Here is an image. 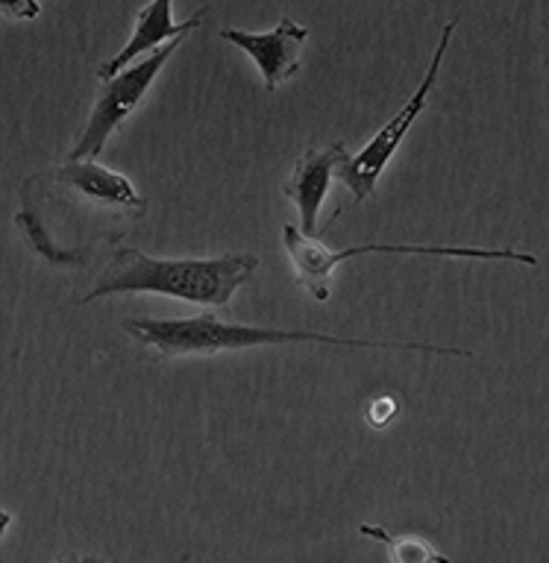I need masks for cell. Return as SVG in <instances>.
I'll return each mask as SVG.
<instances>
[{"label": "cell", "mask_w": 549, "mask_h": 563, "mask_svg": "<svg viewBox=\"0 0 549 563\" xmlns=\"http://www.w3.org/2000/svg\"><path fill=\"white\" fill-rule=\"evenodd\" d=\"M259 271L256 255H221V258H151L142 250H118L91 294L95 302L109 294H165L197 306H227L250 276Z\"/></svg>", "instance_id": "6da1fadb"}, {"label": "cell", "mask_w": 549, "mask_h": 563, "mask_svg": "<svg viewBox=\"0 0 549 563\" xmlns=\"http://www.w3.org/2000/svg\"><path fill=\"white\" fill-rule=\"evenodd\" d=\"M127 334H133L142 346H151L162 358H179V355H206L221 350H248V346H271V343H329V346H359V350H408L432 352V355H455L470 358L473 352L450 350V346H432L417 341H359V338H332V334L315 332H288V329H259V325H232L221 323L212 311L197 317H179V320H156V317H127L121 320Z\"/></svg>", "instance_id": "7a4b0ae2"}, {"label": "cell", "mask_w": 549, "mask_h": 563, "mask_svg": "<svg viewBox=\"0 0 549 563\" xmlns=\"http://www.w3.org/2000/svg\"><path fill=\"white\" fill-rule=\"evenodd\" d=\"M36 179L45 183V200L51 202V209L77 211L63 229L77 232L74 238H121V232L144 218L147 209V200L133 191L130 179L95 162H65L63 167L39 174Z\"/></svg>", "instance_id": "3957f363"}, {"label": "cell", "mask_w": 549, "mask_h": 563, "mask_svg": "<svg viewBox=\"0 0 549 563\" xmlns=\"http://www.w3.org/2000/svg\"><path fill=\"white\" fill-rule=\"evenodd\" d=\"M283 241L288 246L294 262V273H297V285L306 288L315 299H329V282H332V271L338 264L353 258V255L364 253H385V255H438V258H503V262H520L529 267H538V255L531 253H517V250H482V246H432V244H362L350 246V250H327V246L306 238L294 223L283 227Z\"/></svg>", "instance_id": "277c9868"}, {"label": "cell", "mask_w": 549, "mask_h": 563, "mask_svg": "<svg viewBox=\"0 0 549 563\" xmlns=\"http://www.w3.org/2000/svg\"><path fill=\"white\" fill-rule=\"evenodd\" d=\"M455 24H459V21H450V24L443 26L441 42H438V47H435L432 65H429V70H426L424 82L417 86L415 95L408 97V103L403 106V109H399V112L394 114V118H391V121L385 123V126H382L371 141H367V147H364L362 153H355L353 158H347V162H341V165L336 167L338 176H341V183L353 191V200L362 202L371 197L376 183H380L382 170H385V165L391 162V156L397 153L399 141L406 139V132L411 130V123H415L417 118H420V112L426 109V100H429L435 82H438L441 59H443V53H447V47H450Z\"/></svg>", "instance_id": "5b68a950"}, {"label": "cell", "mask_w": 549, "mask_h": 563, "mask_svg": "<svg viewBox=\"0 0 549 563\" xmlns=\"http://www.w3.org/2000/svg\"><path fill=\"white\" fill-rule=\"evenodd\" d=\"M186 35H177V38H171L165 47L147 56V59L135 62L127 70H121L118 77L107 79L98 91V103L91 109V118L86 123V130L80 135V144L74 147L72 158L68 162H83V158H95L100 156V150L107 144V139L112 132L121 126V123L133 114V109L139 106L144 95H147V88L156 79V74L162 70V65L171 59V53L177 51L179 44H183Z\"/></svg>", "instance_id": "8992f818"}, {"label": "cell", "mask_w": 549, "mask_h": 563, "mask_svg": "<svg viewBox=\"0 0 549 563\" xmlns=\"http://www.w3.org/2000/svg\"><path fill=\"white\" fill-rule=\"evenodd\" d=\"M221 35L253 56L262 77H265V88L276 91L285 79L294 77V70L300 68V51L309 38V30L297 24L294 18H283L271 33H248V30L227 26V30H221Z\"/></svg>", "instance_id": "52a82bcc"}, {"label": "cell", "mask_w": 549, "mask_h": 563, "mask_svg": "<svg viewBox=\"0 0 549 563\" xmlns=\"http://www.w3.org/2000/svg\"><path fill=\"white\" fill-rule=\"evenodd\" d=\"M344 141H332L329 147H309L297 158L288 183L283 185L285 197H292L300 206L303 214V235L311 238L318 232V211L320 202L329 191V179L341 162H347Z\"/></svg>", "instance_id": "ba28073f"}, {"label": "cell", "mask_w": 549, "mask_h": 563, "mask_svg": "<svg viewBox=\"0 0 549 563\" xmlns=\"http://www.w3.org/2000/svg\"><path fill=\"white\" fill-rule=\"evenodd\" d=\"M171 9L174 3L171 0H156V3H147V7L139 9V15H135V30H133V38L127 42V47L118 56H112L109 62H103L98 68V77L107 82V79L118 77L121 70H127L130 65H135V59L142 56V53L153 51V47H160L165 38H177V35H188L191 30L200 26L204 15L209 12V3L204 9H197L195 15L177 24L174 18H171Z\"/></svg>", "instance_id": "9c48e42d"}, {"label": "cell", "mask_w": 549, "mask_h": 563, "mask_svg": "<svg viewBox=\"0 0 549 563\" xmlns=\"http://www.w3.org/2000/svg\"><path fill=\"white\" fill-rule=\"evenodd\" d=\"M359 531L371 540H380L382 545H388L391 563H452L450 558L435 552L424 537H394L382 526H362Z\"/></svg>", "instance_id": "30bf717a"}, {"label": "cell", "mask_w": 549, "mask_h": 563, "mask_svg": "<svg viewBox=\"0 0 549 563\" xmlns=\"http://www.w3.org/2000/svg\"><path fill=\"white\" fill-rule=\"evenodd\" d=\"M394 413H397V402H394L391 396H382V399H376V402L367 408V422H371L373 429H385Z\"/></svg>", "instance_id": "8fae6325"}, {"label": "cell", "mask_w": 549, "mask_h": 563, "mask_svg": "<svg viewBox=\"0 0 549 563\" xmlns=\"http://www.w3.org/2000/svg\"><path fill=\"white\" fill-rule=\"evenodd\" d=\"M0 12H10V15L33 18V15H39V7H36V3H28V7H10V3H0Z\"/></svg>", "instance_id": "7c38bea8"}, {"label": "cell", "mask_w": 549, "mask_h": 563, "mask_svg": "<svg viewBox=\"0 0 549 563\" xmlns=\"http://www.w3.org/2000/svg\"><path fill=\"white\" fill-rule=\"evenodd\" d=\"M56 563H100V561H95V558H83V554H59Z\"/></svg>", "instance_id": "4fadbf2b"}, {"label": "cell", "mask_w": 549, "mask_h": 563, "mask_svg": "<svg viewBox=\"0 0 549 563\" xmlns=\"http://www.w3.org/2000/svg\"><path fill=\"white\" fill-rule=\"evenodd\" d=\"M10 526H12V517L7 514V510H0V534H3Z\"/></svg>", "instance_id": "5bb4252c"}]
</instances>
